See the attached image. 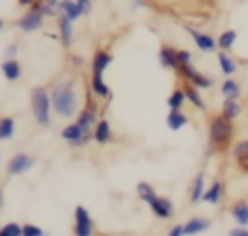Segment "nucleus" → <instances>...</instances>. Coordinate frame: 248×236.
Wrapping results in <instances>:
<instances>
[{"mask_svg": "<svg viewBox=\"0 0 248 236\" xmlns=\"http://www.w3.org/2000/svg\"><path fill=\"white\" fill-rule=\"evenodd\" d=\"M43 4H46V6H58V2L60 0H41Z\"/></svg>", "mask_w": 248, "mask_h": 236, "instance_id": "nucleus-41", "label": "nucleus"}, {"mask_svg": "<svg viewBox=\"0 0 248 236\" xmlns=\"http://www.w3.org/2000/svg\"><path fill=\"white\" fill-rule=\"evenodd\" d=\"M50 101H52V110L58 116L70 118L78 110V95L76 87L72 81H58L52 91H50Z\"/></svg>", "mask_w": 248, "mask_h": 236, "instance_id": "nucleus-1", "label": "nucleus"}, {"mask_svg": "<svg viewBox=\"0 0 248 236\" xmlns=\"http://www.w3.org/2000/svg\"><path fill=\"white\" fill-rule=\"evenodd\" d=\"M184 101H186V93H184V89H174V91L169 95L167 104H169L170 110H180V106L184 104Z\"/></svg>", "mask_w": 248, "mask_h": 236, "instance_id": "nucleus-28", "label": "nucleus"}, {"mask_svg": "<svg viewBox=\"0 0 248 236\" xmlns=\"http://www.w3.org/2000/svg\"><path fill=\"white\" fill-rule=\"evenodd\" d=\"M91 89H93L95 95H99V97H103V99H110V89H108V85L103 81V75H99V74H93V75H91Z\"/></svg>", "mask_w": 248, "mask_h": 236, "instance_id": "nucleus-20", "label": "nucleus"}, {"mask_svg": "<svg viewBox=\"0 0 248 236\" xmlns=\"http://www.w3.org/2000/svg\"><path fill=\"white\" fill-rule=\"evenodd\" d=\"M232 133H234V126L231 118L223 114H215L209 120V141L213 147H227Z\"/></svg>", "mask_w": 248, "mask_h": 236, "instance_id": "nucleus-2", "label": "nucleus"}, {"mask_svg": "<svg viewBox=\"0 0 248 236\" xmlns=\"http://www.w3.org/2000/svg\"><path fill=\"white\" fill-rule=\"evenodd\" d=\"M0 205H2V192H0Z\"/></svg>", "mask_w": 248, "mask_h": 236, "instance_id": "nucleus-44", "label": "nucleus"}, {"mask_svg": "<svg viewBox=\"0 0 248 236\" xmlns=\"http://www.w3.org/2000/svg\"><path fill=\"white\" fill-rule=\"evenodd\" d=\"M35 2H39V0H17V4H19L21 8H31Z\"/></svg>", "mask_w": 248, "mask_h": 236, "instance_id": "nucleus-40", "label": "nucleus"}, {"mask_svg": "<svg viewBox=\"0 0 248 236\" xmlns=\"http://www.w3.org/2000/svg\"><path fill=\"white\" fill-rule=\"evenodd\" d=\"M35 164V159L33 157H29V155H25V153H17V155H14L12 159H10V162H8V174H23V172H27L31 166Z\"/></svg>", "mask_w": 248, "mask_h": 236, "instance_id": "nucleus-8", "label": "nucleus"}, {"mask_svg": "<svg viewBox=\"0 0 248 236\" xmlns=\"http://www.w3.org/2000/svg\"><path fill=\"white\" fill-rule=\"evenodd\" d=\"M192 60V54L188 50H178V64H184V62H190Z\"/></svg>", "mask_w": 248, "mask_h": 236, "instance_id": "nucleus-35", "label": "nucleus"}, {"mask_svg": "<svg viewBox=\"0 0 248 236\" xmlns=\"http://www.w3.org/2000/svg\"><path fill=\"white\" fill-rule=\"evenodd\" d=\"M178 72H180V75H182L184 79H188V83L196 85L198 89H209V87L213 85V79L207 77V75H203V74H200V72L192 66V62L178 64Z\"/></svg>", "mask_w": 248, "mask_h": 236, "instance_id": "nucleus-5", "label": "nucleus"}, {"mask_svg": "<svg viewBox=\"0 0 248 236\" xmlns=\"http://www.w3.org/2000/svg\"><path fill=\"white\" fill-rule=\"evenodd\" d=\"M240 110H242V108H240V104H238L236 99H225V101H223V108H221V114H223V116L234 120V118L240 116Z\"/></svg>", "mask_w": 248, "mask_h": 236, "instance_id": "nucleus-25", "label": "nucleus"}, {"mask_svg": "<svg viewBox=\"0 0 248 236\" xmlns=\"http://www.w3.org/2000/svg\"><path fill=\"white\" fill-rule=\"evenodd\" d=\"M221 193H223V186H221V182H213L211 186H209V190H205L203 192V201H207V203H219V199H221Z\"/></svg>", "mask_w": 248, "mask_h": 236, "instance_id": "nucleus-27", "label": "nucleus"}, {"mask_svg": "<svg viewBox=\"0 0 248 236\" xmlns=\"http://www.w3.org/2000/svg\"><path fill=\"white\" fill-rule=\"evenodd\" d=\"M159 64L169 70H178V50L169 44H163L159 50Z\"/></svg>", "mask_w": 248, "mask_h": 236, "instance_id": "nucleus-11", "label": "nucleus"}, {"mask_svg": "<svg viewBox=\"0 0 248 236\" xmlns=\"http://www.w3.org/2000/svg\"><path fill=\"white\" fill-rule=\"evenodd\" d=\"M0 236H23V226L16 222H8L0 228Z\"/></svg>", "mask_w": 248, "mask_h": 236, "instance_id": "nucleus-32", "label": "nucleus"}, {"mask_svg": "<svg viewBox=\"0 0 248 236\" xmlns=\"http://www.w3.org/2000/svg\"><path fill=\"white\" fill-rule=\"evenodd\" d=\"M209 226H211V221H209V219L194 217V219H190V221L184 224V236H194V234L205 232Z\"/></svg>", "mask_w": 248, "mask_h": 236, "instance_id": "nucleus-13", "label": "nucleus"}, {"mask_svg": "<svg viewBox=\"0 0 248 236\" xmlns=\"http://www.w3.org/2000/svg\"><path fill=\"white\" fill-rule=\"evenodd\" d=\"M147 205L151 207V211H153L159 219H169V217L172 215V211H174L172 201L167 199V197H159V195H155Z\"/></svg>", "mask_w": 248, "mask_h": 236, "instance_id": "nucleus-10", "label": "nucleus"}, {"mask_svg": "<svg viewBox=\"0 0 248 236\" xmlns=\"http://www.w3.org/2000/svg\"><path fill=\"white\" fill-rule=\"evenodd\" d=\"M2 27H4V19L0 17V31H2Z\"/></svg>", "mask_w": 248, "mask_h": 236, "instance_id": "nucleus-43", "label": "nucleus"}, {"mask_svg": "<svg viewBox=\"0 0 248 236\" xmlns=\"http://www.w3.org/2000/svg\"><path fill=\"white\" fill-rule=\"evenodd\" d=\"M184 93H186V99H188L196 108H205V103H203V99H202V95H200V89H198L196 85L188 83V85L184 87Z\"/></svg>", "mask_w": 248, "mask_h": 236, "instance_id": "nucleus-26", "label": "nucleus"}, {"mask_svg": "<svg viewBox=\"0 0 248 236\" xmlns=\"http://www.w3.org/2000/svg\"><path fill=\"white\" fill-rule=\"evenodd\" d=\"M229 236H248V228H246V226H238V228H232Z\"/></svg>", "mask_w": 248, "mask_h": 236, "instance_id": "nucleus-37", "label": "nucleus"}, {"mask_svg": "<svg viewBox=\"0 0 248 236\" xmlns=\"http://www.w3.org/2000/svg\"><path fill=\"white\" fill-rule=\"evenodd\" d=\"M236 39H238V33H236L234 29H227V31H223V33L217 37V48L229 50V48H232V44L236 43Z\"/></svg>", "mask_w": 248, "mask_h": 236, "instance_id": "nucleus-19", "label": "nucleus"}, {"mask_svg": "<svg viewBox=\"0 0 248 236\" xmlns=\"http://www.w3.org/2000/svg\"><path fill=\"white\" fill-rule=\"evenodd\" d=\"M203 186H205V184H203V174H200V176L194 180V184H192V192H190V201H192V203H198V201L203 197V192H205Z\"/></svg>", "mask_w": 248, "mask_h": 236, "instance_id": "nucleus-29", "label": "nucleus"}, {"mask_svg": "<svg viewBox=\"0 0 248 236\" xmlns=\"http://www.w3.org/2000/svg\"><path fill=\"white\" fill-rule=\"evenodd\" d=\"M0 120H2V118H0Z\"/></svg>", "mask_w": 248, "mask_h": 236, "instance_id": "nucleus-45", "label": "nucleus"}, {"mask_svg": "<svg viewBox=\"0 0 248 236\" xmlns=\"http://www.w3.org/2000/svg\"><path fill=\"white\" fill-rule=\"evenodd\" d=\"M232 219L236 221L238 226H246L248 224V201H236L232 205Z\"/></svg>", "mask_w": 248, "mask_h": 236, "instance_id": "nucleus-18", "label": "nucleus"}, {"mask_svg": "<svg viewBox=\"0 0 248 236\" xmlns=\"http://www.w3.org/2000/svg\"><path fill=\"white\" fill-rule=\"evenodd\" d=\"M14 135V118H2L0 120V139H10Z\"/></svg>", "mask_w": 248, "mask_h": 236, "instance_id": "nucleus-30", "label": "nucleus"}, {"mask_svg": "<svg viewBox=\"0 0 248 236\" xmlns=\"http://www.w3.org/2000/svg\"><path fill=\"white\" fill-rule=\"evenodd\" d=\"M169 236H184V224H174L169 232Z\"/></svg>", "mask_w": 248, "mask_h": 236, "instance_id": "nucleus-36", "label": "nucleus"}, {"mask_svg": "<svg viewBox=\"0 0 248 236\" xmlns=\"http://www.w3.org/2000/svg\"><path fill=\"white\" fill-rule=\"evenodd\" d=\"M93 137L97 143H107L110 139V124L107 120H99L93 130Z\"/></svg>", "mask_w": 248, "mask_h": 236, "instance_id": "nucleus-21", "label": "nucleus"}, {"mask_svg": "<svg viewBox=\"0 0 248 236\" xmlns=\"http://www.w3.org/2000/svg\"><path fill=\"white\" fill-rule=\"evenodd\" d=\"M31 110H33L35 120L41 126H48L50 124L52 101H50V93L45 87H35L31 91Z\"/></svg>", "mask_w": 248, "mask_h": 236, "instance_id": "nucleus-3", "label": "nucleus"}, {"mask_svg": "<svg viewBox=\"0 0 248 236\" xmlns=\"http://www.w3.org/2000/svg\"><path fill=\"white\" fill-rule=\"evenodd\" d=\"M110 62H112V56H110L108 52H105V50H97V52L93 54V60H91V72L103 75V72L108 68Z\"/></svg>", "mask_w": 248, "mask_h": 236, "instance_id": "nucleus-14", "label": "nucleus"}, {"mask_svg": "<svg viewBox=\"0 0 248 236\" xmlns=\"http://www.w3.org/2000/svg\"><path fill=\"white\" fill-rule=\"evenodd\" d=\"M232 153H234V157H236V159L246 157V155H248V141H240V143H236Z\"/></svg>", "mask_w": 248, "mask_h": 236, "instance_id": "nucleus-34", "label": "nucleus"}, {"mask_svg": "<svg viewBox=\"0 0 248 236\" xmlns=\"http://www.w3.org/2000/svg\"><path fill=\"white\" fill-rule=\"evenodd\" d=\"M99 120H97V116H95V110H91V108H85V110H81L79 112V116H78V124L83 128V132H87L89 133V130L97 124Z\"/></svg>", "mask_w": 248, "mask_h": 236, "instance_id": "nucleus-23", "label": "nucleus"}, {"mask_svg": "<svg viewBox=\"0 0 248 236\" xmlns=\"http://www.w3.org/2000/svg\"><path fill=\"white\" fill-rule=\"evenodd\" d=\"M134 2V8H140V6H143V0H132Z\"/></svg>", "mask_w": 248, "mask_h": 236, "instance_id": "nucleus-42", "label": "nucleus"}, {"mask_svg": "<svg viewBox=\"0 0 248 236\" xmlns=\"http://www.w3.org/2000/svg\"><path fill=\"white\" fill-rule=\"evenodd\" d=\"M184 29L190 33V37L194 39L196 46H198L202 52H213V50L217 48V41H215L209 33H202V31H198V29H194V27H190V25H186Z\"/></svg>", "mask_w": 248, "mask_h": 236, "instance_id": "nucleus-7", "label": "nucleus"}, {"mask_svg": "<svg viewBox=\"0 0 248 236\" xmlns=\"http://www.w3.org/2000/svg\"><path fill=\"white\" fill-rule=\"evenodd\" d=\"M16 54H17V44H8L6 46V56L8 58H16Z\"/></svg>", "mask_w": 248, "mask_h": 236, "instance_id": "nucleus-38", "label": "nucleus"}, {"mask_svg": "<svg viewBox=\"0 0 248 236\" xmlns=\"http://www.w3.org/2000/svg\"><path fill=\"white\" fill-rule=\"evenodd\" d=\"M45 14H43V10H41V2H35L19 19H17V27L21 29V31H25V33H33V31H37L41 25H43V21H45Z\"/></svg>", "mask_w": 248, "mask_h": 236, "instance_id": "nucleus-4", "label": "nucleus"}, {"mask_svg": "<svg viewBox=\"0 0 248 236\" xmlns=\"http://www.w3.org/2000/svg\"><path fill=\"white\" fill-rule=\"evenodd\" d=\"M138 193H140V199H143L145 203H149L157 193H155V190L147 184V182H140L138 184Z\"/></svg>", "mask_w": 248, "mask_h": 236, "instance_id": "nucleus-31", "label": "nucleus"}, {"mask_svg": "<svg viewBox=\"0 0 248 236\" xmlns=\"http://www.w3.org/2000/svg\"><path fill=\"white\" fill-rule=\"evenodd\" d=\"M74 217H76L74 234H76V236H91V232H93V222H91V217H89L87 209L81 207V205H78L76 211H74Z\"/></svg>", "mask_w": 248, "mask_h": 236, "instance_id": "nucleus-6", "label": "nucleus"}, {"mask_svg": "<svg viewBox=\"0 0 248 236\" xmlns=\"http://www.w3.org/2000/svg\"><path fill=\"white\" fill-rule=\"evenodd\" d=\"M58 10H60V14L68 15L72 21H76V19H79L83 15V10L76 0H60L58 2Z\"/></svg>", "mask_w": 248, "mask_h": 236, "instance_id": "nucleus-15", "label": "nucleus"}, {"mask_svg": "<svg viewBox=\"0 0 248 236\" xmlns=\"http://www.w3.org/2000/svg\"><path fill=\"white\" fill-rule=\"evenodd\" d=\"M79 6H81V10H83V14H87L89 10H91V0H76Z\"/></svg>", "mask_w": 248, "mask_h": 236, "instance_id": "nucleus-39", "label": "nucleus"}, {"mask_svg": "<svg viewBox=\"0 0 248 236\" xmlns=\"http://www.w3.org/2000/svg\"><path fill=\"white\" fill-rule=\"evenodd\" d=\"M0 68H2V74H4V77L8 81H17L19 75H21V66H19V62L16 58H6Z\"/></svg>", "mask_w": 248, "mask_h": 236, "instance_id": "nucleus-16", "label": "nucleus"}, {"mask_svg": "<svg viewBox=\"0 0 248 236\" xmlns=\"http://www.w3.org/2000/svg\"><path fill=\"white\" fill-rule=\"evenodd\" d=\"M217 62H219V68H221V72L225 75H232L236 72V68H238L236 62H234V58H231L227 54V50H219L217 52Z\"/></svg>", "mask_w": 248, "mask_h": 236, "instance_id": "nucleus-17", "label": "nucleus"}, {"mask_svg": "<svg viewBox=\"0 0 248 236\" xmlns=\"http://www.w3.org/2000/svg\"><path fill=\"white\" fill-rule=\"evenodd\" d=\"M62 137H64L66 141L74 143V145H81V143H85V141L89 139V133L83 132V128H81L78 122H74V124H70V126H66V128L62 130Z\"/></svg>", "mask_w": 248, "mask_h": 236, "instance_id": "nucleus-9", "label": "nucleus"}, {"mask_svg": "<svg viewBox=\"0 0 248 236\" xmlns=\"http://www.w3.org/2000/svg\"><path fill=\"white\" fill-rule=\"evenodd\" d=\"M186 124H188L186 114H182L180 110H170V112H169V116H167V126H169L172 132H176V130L184 128Z\"/></svg>", "mask_w": 248, "mask_h": 236, "instance_id": "nucleus-24", "label": "nucleus"}, {"mask_svg": "<svg viewBox=\"0 0 248 236\" xmlns=\"http://www.w3.org/2000/svg\"><path fill=\"white\" fill-rule=\"evenodd\" d=\"M72 37H74V27H72V19L64 14L58 15V39L64 46H70L72 43Z\"/></svg>", "mask_w": 248, "mask_h": 236, "instance_id": "nucleus-12", "label": "nucleus"}, {"mask_svg": "<svg viewBox=\"0 0 248 236\" xmlns=\"http://www.w3.org/2000/svg\"><path fill=\"white\" fill-rule=\"evenodd\" d=\"M221 93H223L225 99H236V101H238V97H240V85H238L234 79L227 77V79L221 83Z\"/></svg>", "mask_w": 248, "mask_h": 236, "instance_id": "nucleus-22", "label": "nucleus"}, {"mask_svg": "<svg viewBox=\"0 0 248 236\" xmlns=\"http://www.w3.org/2000/svg\"><path fill=\"white\" fill-rule=\"evenodd\" d=\"M23 236H48L43 228L35 226V224H25L23 226Z\"/></svg>", "mask_w": 248, "mask_h": 236, "instance_id": "nucleus-33", "label": "nucleus"}]
</instances>
